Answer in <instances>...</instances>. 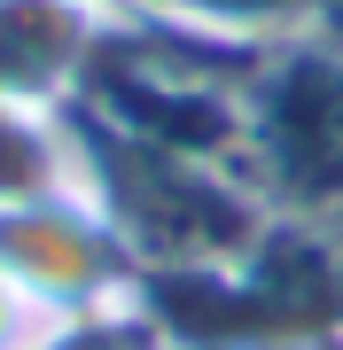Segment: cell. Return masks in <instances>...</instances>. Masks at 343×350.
<instances>
[{
    "label": "cell",
    "instance_id": "cell-4",
    "mask_svg": "<svg viewBox=\"0 0 343 350\" xmlns=\"http://www.w3.org/2000/svg\"><path fill=\"white\" fill-rule=\"evenodd\" d=\"M55 187H71L63 117H39V109L0 94V202H31V195H55Z\"/></svg>",
    "mask_w": 343,
    "mask_h": 350
},
{
    "label": "cell",
    "instance_id": "cell-5",
    "mask_svg": "<svg viewBox=\"0 0 343 350\" xmlns=\"http://www.w3.org/2000/svg\"><path fill=\"white\" fill-rule=\"evenodd\" d=\"M55 327H63V319H55L47 304H39L31 288L16 280L8 265H0V350H47Z\"/></svg>",
    "mask_w": 343,
    "mask_h": 350
},
{
    "label": "cell",
    "instance_id": "cell-2",
    "mask_svg": "<svg viewBox=\"0 0 343 350\" xmlns=\"http://www.w3.org/2000/svg\"><path fill=\"white\" fill-rule=\"evenodd\" d=\"M0 265H8L55 319L110 312V304H125L140 288L125 241L110 234V218L78 187L31 195V202H0Z\"/></svg>",
    "mask_w": 343,
    "mask_h": 350
},
{
    "label": "cell",
    "instance_id": "cell-1",
    "mask_svg": "<svg viewBox=\"0 0 343 350\" xmlns=\"http://www.w3.org/2000/svg\"><path fill=\"white\" fill-rule=\"evenodd\" d=\"M242 172L273 218L343 226V39H289L250 63Z\"/></svg>",
    "mask_w": 343,
    "mask_h": 350
},
{
    "label": "cell",
    "instance_id": "cell-3",
    "mask_svg": "<svg viewBox=\"0 0 343 350\" xmlns=\"http://www.w3.org/2000/svg\"><path fill=\"white\" fill-rule=\"evenodd\" d=\"M117 31V0H0V94L63 117Z\"/></svg>",
    "mask_w": 343,
    "mask_h": 350
}]
</instances>
